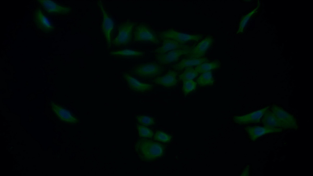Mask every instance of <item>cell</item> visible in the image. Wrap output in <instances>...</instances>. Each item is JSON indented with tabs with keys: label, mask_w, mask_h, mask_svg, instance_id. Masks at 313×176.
Masks as SVG:
<instances>
[{
	"label": "cell",
	"mask_w": 313,
	"mask_h": 176,
	"mask_svg": "<svg viewBox=\"0 0 313 176\" xmlns=\"http://www.w3.org/2000/svg\"><path fill=\"white\" fill-rule=\"evenodd\" d=\"M110 54L112 56L116 57L136 58L144 57L145 53L143 51L126 49L112 52L110 53Z\"/></svg>",
	"instance_id": "cell-20"
},
{
	"label": "cell",
	"mask_w": 313,
	"mask_h": 176,
	"mask_svg": "<svg viewBox=\"0 0 313 176\" xmlns=\"http://www.w3.org/2000/svg\"><path fill=\"white\" fill-rule=\"evenodd\" d=\"M261 121L263 126L266 127L278 128L283 129H293L290 125L279 119L269 109L264 114Z\"/></svg>",
	"instance_id": "cell-14"
},
{
	"label": "cell",
	"mask_w": 313,
	"mask_h": 176,
	"mask_svg": "<svg viewBox=\"0 0 313 176\" xmlns=\"http://www.w3.org/2000/svg\"><path fill=\"white\" fill-rule=\"evenodd\" d=\"M135 146L139 158L142 161L155 160L161 157L165 153L163 145L145 138L138 140Z\"/></svg>",
	"instance_id": "cell-1"
},
{
	"label": "cell",
	"mask_w": 313,
	"mask_h": 176,
	"mask_svg": "<svg viewBox=\"0 0 313 176\" xmlns=\"http://www.w3.org/2000/svg\"><path fill=\"white\" fill-rule=\"evenodd\" d=\"M172 137L170 135L161 131L156 132L154 139L155 140L163 142H168L170 141Z\"/></svg>",
	"instance_id": "cell-28"
},
{
	"label": "cell",
	"mask_w": 313,
	"mask_h": 176,
	"mask_svg": "<svg viewBox=\"0 0 313 176\" xmlns=\"http://www.w3.org/2000/svg\"><path fill=\"white\" fill-rule=\"evenodd\" d=\"M159 36L160 38H167L174 40L182 44H184L190 41H198L202 38V36L200 35H190L172 29L160 32Z\"/></svg>",
	"instance_id": "cell-5"
},
{
	"label": "cell",
	"mask_w": 313,
	"mask_h": 176,
	"mask_svg": "<svg viewBox=\"0 0 313 176\" xmlns=\"http://www.w3.org/2000/svg\"><path fill=\"white\" fill-rule=\"evenodd\" d=\"M122 77L129 89L134 93L145 94L151 91L154 88V85L141 82L128 73H123Z\"/></svg>",
	"instance_id": "cell-6"
},
{
	"label": "cell",
	"mask_w": 313,
	"mask_h": 176,
	"mask_svg": "<svg viewBox=\"0 0 313 176\" xmlns=\"http://www.w3.org/2000/svg\"><path fill=\"white\" fill-rule=\"evenodd\" d=\"M52 108L58 117L63 121L71 124H75L79 122V119L73 116L67 110L56 104L51 102Z\"/></svg>",
	"instance_id": "cell-18"
},
{
	"label": "cell",
	"mask_w": 313,
	"mask_h": 176,
	"mask_svg": "<svg viewBox=\"0 0 313 176\" xmlns=\"http://www.w3.org/2000/svg\"><path fill=\"white\" fill-rule=\"evenodd\" d=\"M137 127L139 135L141 137L151 138L153 136V133L149 128L139 125H137Z\"/></svg>",
	"instance_id": "cell-27"
},
{
	"label": "cell",
	"mask_w": 313,
	"mask_h": 176,
	"mask_svg": "<svg viewBox=\"0 0 313 176\" xmlns=\"http://www.w3.org/2000/svg\"><path fill=\"white\" fill-rule=\"evenodd\" d=\"M136 119L140 124L145 126H150L154 124L155 119L151 116L143 115L136 116Z\"/></svg>",
	"instance_id": "cell-24"
},
{
	"label": "cell",
	"mask_w": 313,
	"mask_h": 176,
	"mask_svg": "<svg viewBox=\"0 0 313 176\" xmlns=\"http://www.w3.org/2000/svg\"><path fill=\"white\" fill-rule=\"evenodd\" d=\"M164 68L157 62H148L138 64L131 71V75L143 79L154 78L161 74Z\"/></svg>",
	"instance_id": "cell-3"
},
{
	"label": "cell",
	"mask_w": 313,
	"mask_h": 176,
	"mask_svg": "<svg viewBox=\"0 0 313 176\" xmlns=\"http://www.w3.org/2000/svg\"><path fill=\"white\" fill-rule=\"evenodd\" d=\"M177 74L176 71L170 70L165 75L156 77L151 82L163 87L167 88L173 87L176 85L178 83Z\"/></svg>",
	"instance_id": "cell-16"
},
{
	"label": "cell",
	"mask_w": 313,
	"mask_h": 176,
	"mask_svg": "<svg viewBox=\"0 0 313 176\" xmlns=\"http://www.w3.org/2000/svg\"><path fill=\"white\" fill-rule=\"evenodd\" d=\"M197 83L192 80L183 81L182 90L185 95L195 90Z\"/></svg>",
	"instance_id": "cell-25"
},
{
	"label": "cell",
	"mask_w": 313,
	"mask_h": 176,
	"mask_svg": "<svg viewBox=\"0 0 313 176\" xmlns=\"http://www.w3.org/2000/svg\"><path fill=\"white\" fill-rule=\"evenodd\" d=\"M33 19L37 28L45 33H50L54 30V26L40 8H37L35 11Z\"/></svg>",
	"instance_id": "cell-10"
},
{
	"label": "cell",
	"mask_w": 313,
	"mask_h": 176,
	"mask_svg": "<svg viewBox=\"0 0 313 176\" xmlns=\"http://www.w3.org/2000/svg\"><path fill=\"white\" fill-rule=\"evenodd\" d=\"M213 42L212 36H208L202 40L197 46L191 47L188 58L199 59L204 56Z\"/></svg>",
	"instance_id": "cell-12"
},
{
	"label": "cell",
	"mask_w": 313,
	"mask_h": 176,
	"mask_svg": "<svg viewBox=\"0 0 313 176\" xmlns=\"http://www.w3.org/2000/svg\"><path fill=\"white\" fill-rule=\"evenodd\" d=\"M250 138L255 141L259 138L265 134L281 132L283 129L281 128L266 127L260 126H247L245 128Z\"/></svg>",
	"instance_id": "cell-11"
},
{
	"label": "cell",
	"mask_w": 313,
	"mask_h": 176,
	"mask_svg": "<svg viewBox=\"0 0 313 176\" xmlns=\"http://www.w3.org/2000/svg\"><path fill=\"white\" fill-rule=\"evenodd\" d=\"M269 108V106H267L244 115L234 116L233 119L234 122L239 125L259 123L260 122L264 114Z\"/></svg>",
	"instance_id": "cell-8"
},
{
	"label": "cell",
	"mask_w": 313,
	"mask_h": 176,
	"mask_svg": "<svg viewBox=\"0 0 313 176\" xmlns=\"http://www.w3.org/2000/svg\"><path fill=\"white\" fill-rule=\"evenodd\" d=\"M42 8L48 14L52 15H64L69 13L70 8L59 5L51 0H38Z\"/></svg>",
	"instance_id": "cell-13"
},
{
	"label": "cell",
	"mask_w": 313,
	"mask_h": 176,
	"mask_svg": "<svg viewBox=\"0 0 313 176\" xmlns=\"http://www.w3.org/2000/svg\"><path fill=\"white\" fill-rule=\"evenodd\" d=\"M220 65L219 61L216 60L211 62H205L197 65L195 70L198 73H202L219 68Z\"/></svg>",
	"instance_id": "cell-21"
},
{
	"label": "cell",
	"mask_w": 313,
	"mask_h": 176,
	"mask_svg": "<svg viewBox=\"0 0 313 176\" xmlns=\"http://www.w3.org/2000/svg\"><path fill=\"white\" fill-rule=\"evenodd\" d=\"M249 166H247L244 170H243V172L242 173V174L241 175L242 176H247L249 175Z\"/></svg>",
	"instance_id": "cell-29"
},
{
	"label": "cell",
	"mask_w": 313,
	"mask_h": 176,
	"mask_svg": "<svg viewBox=\"0 0 313 176\" xmlns=\"http://www.w3.org/2000/svg\"><path fill=\"white\" fill-rule=\"evenodd\" d=\"M97 3L102 16V30L108 46L109 47L112 44L111 33L114 27V22L105 10L101 2L98 1Z\"/></svg>",
	"instance_id": "cell-9"
},
{
	"label": "cell",
	"mask_w": 313,
	"mask_h": 176,
	"mask_svg": "<svg viewBox=\"0 0 313 176\" xmlns=\"http://www.w3.org/2000/svg\"><path fill=\"white\" fill-rule=\"evenodd\" d=\"M271 111L280 120L290 125L294 129H298V126L295 118L282 108L274 105L272 106Z\"/></svg>",
	"instance_id": "cell-15"
},
{
	"label": "cell",
	"mask_w": 313,
	"mask_h": 176,
	"mask_svg": "<svg viewBox=\"0 0 313 176\" xmlns=\"http://www.w3.org/2000/svg\"><path fill=\"white\" fill-rule=\"evenodd\" d=\"M196 82L201 86H212L214 83V79L212 72L209 71L202 73L197 79Z\"/></svg>",
	"instance_id": "cell-22"
},
{
	"label": "cell",
	"mask_w": 313,
	"mask_h": 176,
	"mask_svg": "<svg viewBox=\"0 0 313 176\" xmlns=\"http://www.w3.org/2000/svg\"><path fill=\"white\" fill-rule=\"evenodd\" d=\"M160 38L162 41V45L161 46L154 50V53L156 55L164 54L175 49H186L190 47L186 45L181 44L172 39L164 38Z\"/></svg>",
	"instance_id": "cell-17"
},
{
	"label": "cell",
	"mask_w": 313,
	"mask_h": 176,
	"mask_svg": "<svg viewBox=\"0 0 313 176\" xmlns=\"http://www.w3.org/2000/svg\"><path fill=\"white\" fill-rule=\"evenodd\" d=\"M137 23L131 21L123 22L118 27V33L112 41V44L116 46L128 45L132 42L133 31Z\"/></svg>",
	"instance_id": "cell-4"
},
{
	"label": "cell",
	"mask_w": 313,
	"mask_h": 176,
	"mask_svg": "<svg viewBox=\"0 0 313 176\" xmlns=\"http://www.w3.org/2000/svg\"><path fill=\"white\" fill-rule=\"evenodd\" d=\"M191 48L175 49L164 54H156L155 55L156 61L161 65L169 64L177 61L182 56L187 55L189 53Z\"/></svg>",
	"instance_id": "cell-7"
},
{
	"label": "cell",
	"mask_w": 313,
	"mask_h": 176,
	"mask_svg": "<svg viewBox=\"0 0 313 176\" xmlns=\"http://www.w3.org/2000/svg\"><path fill=\"white\" fill-rule=\"evenodd\" d=\"M208 60L207 58L199 59L187 58L182 60L177 64L173 66V68L175 70L180 71L189 67L198 65L207 62Z\"/></svg>",
	"instance_id": "cell-19"
},
{
	"label": "cell",
	"mask_w": 313,
	"mask_h": 176,
	"mask_svg": "<svg viewBox=\"0 0 313 176\" xmlns=\"http://www.w3.org/2000/svg\"><path fill=\"white\" fill-rule=\"evenodd\" d=\"M259 6H258L255 9L250 12L248 14L244 16L241 19L240 22L239 28L237 31V33H240L243 32V30L248 20L255 13L256 10L258 9Z\"/></svg>",
	"instance_id": "cell-26"
},
{
	"label": "cell",
	"mask_w": 313,
	"mask_h": 176,
	"mask_svg": "<svg viewBox=\"0 0 313 176\" xmlns=\"http://www.w3.org/2000/svg\"><path fill=\"white\" fill-rule=\"evenodd\" d=\"M198 75V72L192 67H189L186 68L184 72L179 75V78L182 81L192 80Z\"/></svg>",
	"instance_id": "cell-23"
},
{
	"label": "cell",
	"mask_w": 313,
	"mask_h": 176,
	"mask_svg": "<svg viewBox=\"0 0 313 176\" xmlns=\"http://www.w3.org/2000/svg\"><path fill=\"white\" fill-rule=\"evenodd\" d=\"M134 41L136 42L158 45V36L155 30L149 24L144 23L137 24L133 31Z\"/></svg>",
	"instance_id": "cell-2"
}]
</instances>
